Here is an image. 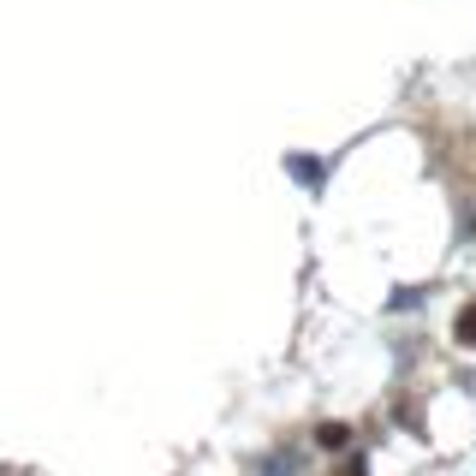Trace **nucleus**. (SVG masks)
Instances as JSON below:
<instances>
[{"label":"nucleus","instance_id":"nucleus-1","mask_svg":"<svg viewBox=\"0 0 476 476\" xmlns=\"http://www.w3.org/2000/svg\"><path fill=\"white\" fill-rule=\"evenodd\" d=\"M453 334H458V345H476V304H464V310H458Z\"/></svg>","mask_w":476,"mask_h":476},{"label":"nucleus","instance_id":"nucleus-2","mask_svg":"<svg viewBox=\"0 0 476 476\" xmlns=\"http://www.w3.org/2000/svg\"><path fill=\"white\" fill-rule=\"evenodd\" d=\"M292 173H298V178H310V185H321V161H304V155H292Z\"/></svg>","mask_w":476,"mask_h":476},{"label":"nucleus","instance_id":"nucleus-3","mask_svg":"<svg viewBox=\"0 0 476 476\" xmlns=\"http://www.w3.org/2000/svg\"><path fill=\"white\" fill-rule=\"evenodd\" d=\"M321 447H328V453H339V447H345V429H339V423H328V429H321Z\"/></svg>","mask_w":476,"mask_h":476}]
</instances>
